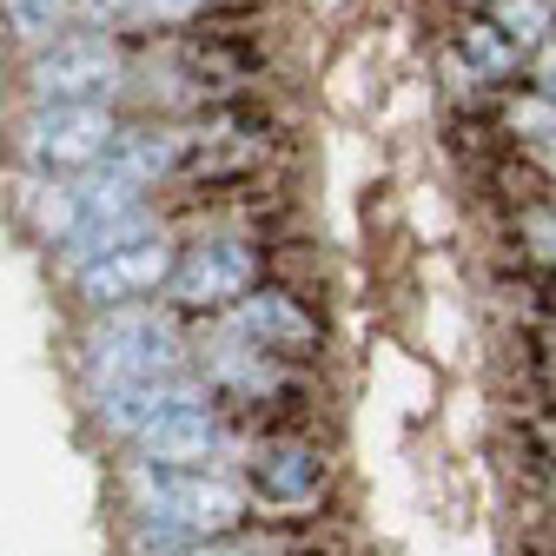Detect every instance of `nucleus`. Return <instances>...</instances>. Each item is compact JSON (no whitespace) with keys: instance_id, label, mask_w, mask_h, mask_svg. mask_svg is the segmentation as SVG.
<instances>
[{"instance_id":"obj_1","label":"nucleus","mask_w":556,"mask_h":556,"mask_svg":"<svg viewBox=\"0 0 556 556\" xmlns=\"http://www.w3.org/2000/svg\"><path fill=\"white\" fill-rule=\"evenodd\" d=\"M245 504H252L245 483H232L219 470H173V464H153V457L126 464V510L153 517V523H173L192 543L232 536L245 523Z\"/></svg>"},{"instance_id":"obj_2","label":"nucleus","mask_w":556,"mask_h":556,"mask_svg":"<svg viewBox=\"0 0 556 556\" xmlns=\"http://www.w3.org/2000/svg\"><path fill=\"white\" fill-rule=\"evenodd\" d=\"M119 132H126V119L113 113V100H66V106H27L8 139H14V160L27 173L80 179V173L106 166Z\"/></svg>"},{"instance_id":"obj_3","label":"nucleus","mask_w":556,"mask_h":556,"mask_svg":"<svg viewBox=\"0 0 556 556\" xmlns=\"http://www.w3.org/2000/svg\"><path fill=\"white\" fill-rule=\"evenodd\" d=\"M126 47L106 27H66L60 40L34 47L21 66L27 106H66V100H119L126 87Z\"/></svg>"},{"instance_id":"obj_4","label":"nucleus","mask_w":556,"mask_h":556,"mask_svg":"<svg viewBox=\"0 0 556 556\" xmlns=\"http://www.w3.org/2000/svg\"><path fill=\"white\" fill-rule=\"evenodd\" d=\"M192 365V344L160 318V312H113L106 325L87 331L80 344V371L93 391H113V384H147V378H179Z\"/></svg>"},{"instance_id":"obj_5","label":"nucleus","mask_w":556,"mask_h":556,"mask_svg":"<svg viewBox=\"0 0 556 556\" xmlns=\"http://www.w3.org/2000/svg\"><path fill=\"white\" fill-rule=\"evenodd\" d=\"M173 265H179V245H173L166 232H147V239H132V245H119V252L87 258L80 271H66V278H74V299H80L87 312H126V305H139V299L166 292Z\"/></svg>"},{"instance_id":"obj_6","label":"nucleus","mask_w":556,"mask_h":556,"mask_svg":"<svg viewBox=\"0 0 556 556\" xmlns=\"http://www.w3.org/2000/svg\"><path fill=\"white\" fill-rule=\"evenodd\" d=\"M258 286V252L245 239H192L166 278V299L179 312H226Z\"/></svg>"},{"instance_id":"obj_7","label":"nucleus","mask_w":556,"mask_h":556,"mask_svg":"<svg viewBox=\"0 0 556 556\" xmlns=\"http://www.w3.org/2000/svg\"><path fill=\"white\" fill-rule=\"evenodd\" d=\"M192 404H213V384L199 378H147V384H113V391H93V417L100 431L119 438V444H139L147 431H160L166 417L192 410Z\"/></svg>"},{"instance_id":"obj_8","label":"nucleus","mask_w":556,"mask_h":556,"mask_svg":"<svg viewBox=\"0 0 556 556\" xmlns=\"http://www.w3.org/2000/svg\"><path fill=\"white\" fill-rule=\"evenodd\" d=\"M132 451H139V457H153V464H173V470H213V464L232 451V431L219 425V410H213V404H192V410L166 417L160 431H147Z\"/></svg>"},{"instance_id":"obj_9","label":"nucleus","mask_w":556,"mask_h":556,"mask_svg":"<svg viewBox=\"0 0 556 556\" xmlns=\"http://www.w3.org/2000/svg\"><path fill=\"white\" fill-rule=\"evenodd\" d=\"M318 483H325V464H318L312 444H271V451H258V464H252V491H258V504H271V510H305V504L318 497Z\"/></svg>"},{"instance_id":"obj_10","label":"nucleus","mask_w":556,"mask_h":556,"mask_svg":"<svg viewBox=\"0 0 556 556\" xmlns=\"http://www.w3.org/2000/svg\"><path fill=\"white\" fill-rule=\"evenodd\" d=\"M14 213H21V226L40 239V245H66V239H74L80 232V186L74 179H53V173H27V186L14 192Z\"/></svg>"},{"instance_id":"obj_11","label":"nucleus","mask_w":556,"mask_h":556,"mask_svg":"<svg viewBox=\"0 0 556 556\" xmlns=\"http://www.w3.org/2000/svg\"><path fill=\"white\" fill-rule=\"evenodd\" d=\"M232 331L239 338H252V344H265V352H305V344L318 338V325L299 312V299H286V292H245L239 305H232Z\"/></svg>"},{"instance_id":"obj_12","label":"nucleus","mask_w":556,"mask_h":556,"mask_svg":"<svg viewBox=\"0 0 556 556\" xmlns=\"http://www.w3.org/2000/svg\"><path fill=\"white\" fill-rule=\"evenodd\" d=\"M106 166L113 173H126L132 186H160V179H173L179 166H186V139L179 132H166V126H147V132H119V147L106 153Z\"/></svg>"},{"instance_id":"obj_13","label":"nucleus","mask_w":556,"mask_h":556,"mask_svg":"<svg viewBox=\"0 0 556 556\" xmlns=\"http://www.w3.org/2000/svg\"><path fill=\"white\" fill-rule=\"evenodd\" d=\"M147 232H160V226H153V205H132V213H113V219H87L74 239L60 245V265H66V271H80L87 258L119 252V245H132V239H147Z\"/></svg>"},{"instance_id":"obj_14","label":"nucleus","mask_w":556,"mask_h":556,"mask_svg":"<svg viewBox=\"0 0 556 556\" xmlns=\"http://www.w3.org/2000/svg\"><path fill=\"white\" fill-rule=\"evenodd\" d=\"M457 60L470 66V80H510L517 66H523V47L483 14V21H470L464 34H457Z\"/></svg>"},{"instance_id":"obj_15","label":"nucleus","mask_w":556,"mask_h":556,"mask_svg":"<svg viewBox=\"0 0 556 556\" xmlns=\"http://www.w3.org/2000/svg\"><path fill=\"white\" fill-rule=\"evenodd\" d=\"M0 27L34 53V47L60 40L66 27H80V21H74V0H0Z\"/></svg>"},{"instance_id":"obj_16","label":"nucleus","mask_w":556,"mask_h":556,"mask_svg":"<svg viewBox=\"0 0 556 556\" xmlns=\"http://www.w3.org/2000/svg\"><path fill=\"white\" fill-rule=\"evenodd\" d=\"M491 21H497L523 53H536V47L556 40V0H491Z\"/></svg>"},{"instance_id":"obj_17","label":"nucleus","mask_w":556,"mask_h":556,"mask_svg":"<svg viewBox=\"0 0 556 556\" xmlns=\"http://www.w3.org/2000/svg\"><path fill=\"white\" fill-rule=\"evenodd\" d=\"M205 371L226 378V384H245V391H271V384H278V371H271V358H265V344H258V352H252V344H213Z\"/></svg>"},{"instance_id":"obj_18","label":"nucleus","mask_w":556,"mask_h":556,"mask_svg":"<svg viewBox=\"0 0 556 556\" xmlns=\"http://www.w3.org/2000/svg\"><path fill=\"white\" fill-rule=\"evenodd\" d=\"M205 8H213V0H132V21L126 27H186Z\"/></svg>"},{"instance_id":"obj_19","label":"nucleus","mask_w":556,"mask_h":556,"mask_svg":"<svg viewBox=\"0 0 556 556\" xmlns=\"http://www.w3.org/2000/svg\"><path fill=\"white\" fill-rule=\"evenodd\" d=\"M74 21H80V27H106V34H119V27L132 21V0H74Z\"/></svg>"},{"instance_id":"obj_20","label":"nucleus","mask_w":556,"mask_h":556,"mask_svg":"<svg viewBox=\"0 0 556 556\" xmlns=\"http://www.w3.org/2000/svg\"><path fill=\"white\" fill-rule=\"evenodd\" d=\"M523 239L536 245V258H549V265H556V205H549V213H530Z\"/></svg>"},{"instance_id":"obj_21","label":"nucleus","mask_w":556,"mask_h":556,"mask_svg":"<svg viewBox=\"0 0 556 556\" xmlns=\"http://www.w3.org/2000/svg\"><path fill=\"white\" fill-rule=\"evenodd\" d=\"M530 87L556 100V40H549V47H536V60H530Z\"/></svg>"},{"instance_id":"obj_22","label":"nucleus","mask_w":556,"mask_h":556,"mask_svg":"<svg viewBox=\"0 0 556 556\" xmlns=\"http://www.w3.org/2000/svg\"><path fill=\"white\" fill-rule=\"evenodd\" d=\"M186 556H265L258 543H226V536H213V543H192Z\"/></svg>"}]
</instances>
